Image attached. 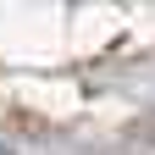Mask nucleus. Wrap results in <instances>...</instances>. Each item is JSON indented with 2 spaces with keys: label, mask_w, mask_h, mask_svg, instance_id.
I'll list each match as a JSON object with an SVG mask.
<instances>
[{
  "label": "nucleus",
  "mask_w": 155,
  "mask_h": 155,
  "mask_svg": "<svg viewBox=\"0 0 155 155\" xmlns=\"http://www.w3.org/2000/svg\"><path fill=\"white\" fill-rule=\"evenodd\" d=\"M133 139H139V144H144V150L155 155V111L144 116V122H139V127H133Z\"/></svg>",
  "instance_id": "f257e3e1"
}]
</instances>
